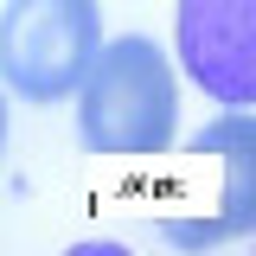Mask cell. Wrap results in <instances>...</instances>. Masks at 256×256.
Listing matches in <instances>:
<instances>
[{"label": "cell", "instance_id": "obj_1", "mask_svg": "<svg viewBox=\"0 0 256 256\" xmlns=\"http://www.w3.org/2000/svg\"><path fill=\"white\" fill-rule=\"evenodd\" d=\"M180 128V77L154 38L96 45L77 77V141L90 154H160Z\"/></svg>", "mask_w": 256, "mask_h": 256}, {"label": "cell", "instance_id": "obj_2", "mask_svg": "<svg viewBox=\"0 0 256 256\" xmlns=\"http://www.w3.org/2000/svg\"><path fill=\"white\" fill-rule=\"evenodd\" d=\"M96 45H102L96 0H6L0 13V77L26 102L70 96Z\"/></svg>", "mask_w": 256, "mask_h": 256}, {"label": "cell", "instance_id": "obj_3", "mask_svg": "<svg viewBox=\"0 0 256 256\" xmlns=\"http://www.w3.org/2000/svg\"><path fill=\"white\" fill-rule=\"evenodd\" d=\"M180 64L205 96L250 109L256 96V0H180Z\"/></svg>", "mask_w": 256, "mask_h": 256}, {"label": "cell", "instance_id": "obj_4", "mask_svg": "<svg viewBox=\"0 0 256 256\" xmlns=\"http://www.w3.org/2000/svg\"><path fill=\"white\" fill-rule=\"evenodd\" d=\"M0 141H6V96H0Z\"/></svg>", "mask_w": 256, "mask_h": 256}]
</instances>
